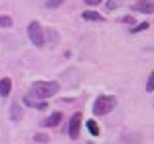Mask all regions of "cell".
Here are the masks:
<instances>
[{
  "instance_id": "obj_1",
  "label": "cell",
  "mask_w": 154,
  "mask_h": 144,
  "mask_svg": "<svg viewBox=\"0 0 154 144\" xmlns=\"http://www.w3.org/2000/svg\"><path fill=\"white\" fill-rule=\"evenodd\" d=\"M59 91V83L57 81H34L32 83V97L34 99H48L51 95H55Z\"/></svg>"
},
{
  "instance_id": "obj_2",
  "label": "cell",
  "mask_w": 154,
  "mask_h": 144,
  "mask_svg": "<svg viewBox=\"0 0 154 144\" xmlns=\"http://www.w3.org/2000/svg\"><path fill=\"white\" fill-rule=\"evenodd\" d=\"M117 107V97L113 95H101L99 99L93 105V115L95 117H103V115H109L111 111H115Z\"/></svg>"
},
{
  "instance_id": "obj_3",
  "label": "cell",
  "mask_w": 154,
  "mask_h": 144,
  "mask_svg": "<svg viewBox=\"0 0 154 144\" xmlns=\"http://www.w3.org/2000/svg\"><path fill=\"white\" fill-rule=\"evenodd\" d=\"M28 36H30V40L34 41V45L36 47H44L45 44V36H44V28H42L40 22H30L28 24Z\"/></svg>"
},
{
  "instance_id": "obj_4",
  "label": "cell",
  "mask_w": 154,
  "mask_h": 144,
  "mask_svg": "<svg viewBox=\"0 0 154 144\" xmlns=\"http://www.w3.org/2000/svg\"><path fill=\"white\" fill-rule=\"evenodd\" d=\"M81 113H75L71 117V121H69V138L77 140L79 138V128H81Z\"/></svg>"
},
{
  "instance_id": "obj_5",
  "label": "cell",
  "mask_w": 154,
  "mask_h": 144,
  "mask_svg": "<svg viewBox=\"0 0 154 144\" xmlns=\"http://www.w3.org/2000/svg\"><path fill=\"white\" fill-rule=\"evenodd\" d=\"M132 10L134 12H142V14H150L154 10V4H152V0H138V2H134Z\"/></svg>"
},
{
  "instance_id": "obj_6",
  "label": "cell",
  "mask_w": 154,
  "mask_h": 144,
  "mask_svg": "<svg viewBox=\"0 0 154 144\" xmlns=\"http://www.w3.org/2000/svg\"><path fill=\"white\" fill-rule=\"evenodd\" d=\"M12 91V79L10 77H2L0 79V97H8Z\"/></svg>"
},
{
  "instance_id": "obj_7",
  "label": "cell",
  "mask_w": 154,
  "mask_h": 144,
  "mask_svg": "<svg viewBox=\"0 0 154 144\" xmlns=\"http://www.w3.org/2000/svg\"><path fill=\"white\" fill-rule=\"evenodd\" d=\"M24 103L30 105V107H34V109H40V111H44V109L48 107V103H45V101H36L34 97H30V95H26V97H24Z\"/></svg>"
},
{
  "instance_id": "obj_8",
  "label": "cell",
  "mask_w": 154,
  "mask_h": 144,
  "mask_svg": "<svg viewBox=\"0 0 154 144\" xmlns=\"http://www.w3.org/2000/svg\"><path fill=\"white\" fill-rule=\"evenodd\" d=\"M22 117H24V111H22V107L14 103L12 107H10V118H12L14 122H18V121H22Z\"/></svg>"
},
{
  "instance_id": "obj_9",
  "label": "cell",
  "mask_w": 154,
  "mask_h": 144,
  "mask_svg": "<svg viewBox=\"0 0 154 144\" xmlns=\"http://www.w3.org/2000/svg\"><path fill=\"white\" fill-rule=\"evenodd\" d=\"M61 118H63L61 113H54V115H50V117L45 118V121H42V124H44V126H57Z\"/></svg>"
},
{
  "instance_id": "obj_10",
  "label": "cell",
  "mask_w": 154,
  "mask_h": 144,
  "mask_svg": "<svg viewBox=\"0 0 154 144\" xmlns=\"http://www.w3.org/2000/svg\"><path fill=\"white\" fill-rule=\"evenodd\" d=\"M83 18L91 20V22H103V16H101L99 12H93V10H85V12H83Z\"/></svg>"
},
{
  "instance_id": "obj_11",
  "label": "cell",
  "mask_w": 154,
  "mask_h": 144,
  "mask_svg": "<svg viewBox=\"0 0 154 144\" xmlns=\"http://www.w3.org/2000/svg\"><path fill=\"white\" fill-rule=\"evenodd\" d=\"M87 128H89V132L93 136L99 134V124H97V121H87Z\"/></svg>"
},
{
  "instance_id": "obj_12",
  "label": "cell",
  "mask_w": 154,
  "mask_h": 144,
  "mask_svg": "<svg viewBox=\"0 0 154 144\" xmlns=\"http://www.w3.org/2000/svg\"><path fill=\"white\" fill-rule=\"evenodd\" d=\"M148 28H150V24L148 22H142V24H136V26L134 28H132V34H138V32H144V30H148Z\"/></svg>"
},
{
  "instance_id": "obj_13",
  "label": "cell",
  "mask_w": 154,
  "mask_h": 144,
  "mask_svg": "<svg viewBox=\"0 0 154 144\" xmlns=\"http://www.w3.org/2000/svg\"><path fill=\"white\" fill-rule=\"evenodd\" d=\"M0 26L2 28H10L12 26V18H10V16H0Z\"/></svg>"
},
{
  "instance_id": "obj_14",
  "label": "cell",
  "mask_w": 154,
  "mask_h": 144,
  "mask_svg": "<svg viewBox=\"0 0 154 144\" xmlns=\"http://www.w3.org/2000/svg\"><path fill=\"white\" fill-rule=\"evenodd\" d=\"M63 2H65V0H48V8H51V10H54V8H59Z\"/></svg>"
},
{
  "instance_id": "obj_15",
  "label": "cell",
  "mask_w": 154,
  "mask_h": 144,
  "mask_svg": "<svg viewBox=\"0 0 154 144\" xmlns=\"http://www.w3.org/2000/svg\"><path fill=\"white\" fill-rule=\"evenodd\" d=\"M146 91H148V93H152V91H154V73H150V77H148V83H146Z\"/></svg>"
},
{
  "instance_id": "obj_16",
  "label": "cell",
  "mask_w": 154,
  "mask_h": 144,
  "mask_svg": "<svg viewBox=\"0 0 154 144\" xmlns=\"http://www.w3.org/2000/svg\"><path fill=\"white\" fill-rule=\"evenodd\" d=\"M103 0H85V4L87 6H97V4H101Z\"/></svg>"
},
{
  "instance_id": "obj_17",
  "label": "cell",
  "mask_w": 154,
  "mask_h": 144,
  "mask_svg": "<svg viewBox=\"0 0 154 144\" xmlns=\"http://www.w3.org/2000/svg\"><path fill=\"white\" fill-rule=\"evenodd\" d=\"M36 140L38 142H45V140H50V138H48L45 134H36Z\"/></svg>"
},
{
  "instance_id": "obj_18",
  "label": "cell",
  "mask_w": 154,
  "mask_h": 144,
  "mask_svg": "<svg viewBox=\"0 0 154 144\" xmlns=\"http://www.w3.org/2000/svg\"><path fill=\"white\" fill-rule=\"evenodd\" d=\"M117 4H119V0H109V2H107V8L111 10V8H115Z\"/></svg>"
},
{
  "instance_id": "obj_19",
  "label": "cell",
  "mask_w": 154,
  "mask_h": 144,
  "mask_svg": "<svg viewBox=\"0 0 154 144\" xmlns=\"http://www.w3.org/2000/svg\"><path fill=\"white\" fill-rule=\"evenodd\" d=\"M122 22H125V24H134V18H132V16H125Z\"/></svg>"
},
{
  "instance_id": "obj_20",
  "label": "cell",
  "mask_w": 154,
  "mask_h": 144,
  "mask_svg": "<svg viewBox=\"0 0 154 144\" xmlns=\"http://www.w3.org/2000/svg\"><path fill=\"white\" fill-rule=\"evenodd\" d=\"M87 144H95V142H87Z\"/></svg>"
}]
</instances>
